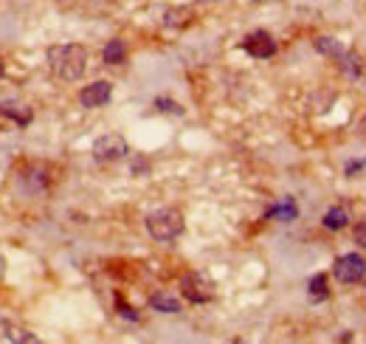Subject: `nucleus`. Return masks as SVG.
Returning <instances> with one entry per match:
<instances>
[{
  "label": "nucleus",
  "mask_w": 366,
  "mask_h": 344,
  "mask_svg": "<svg viewBox=\"0 0 366 344\" xmlns=\"http://www.w3.org/2000/svg\"><path fill=\"white\" fill-rule=\"evenodd\" d=\"M48 65H51L54 77H60L63 82H76L87 71V48L79 45V43L51 45L48 48Z\"/></svg>",
  "instance_id": "obj_1"
},
{
  "label": "nucleus",
  "mask_w": 366,
  "mask_h": 344,
  "mask_svg": "<svg viewBox=\"0 0 366 344\" xmlns=\"http://www.w3.org/2000/svg\"><path fill=\"white\" fill-rule=\"evenodd\" d=\"M183 229H186L183 212L181 209H172V206H163V209H158V212H152L146 217V232L158 243H172L175 237L183 235Z\"/></svg>",
  "instance_id": "obj_2"
},
{
  "label": "nucleus",
  "mask_w": 366,
  "mask_h": 344,
  "mask_svg": "<svg viewBox=\"0 0 366 344\" xmlns=\"http://www.w3.org/2000/svg\"><path fill=\"white\" fill-rule=\"evenodd\" d=\"M181 294H183V299L192 302V305H206V302L215 299V285H212V279H206L203 274L189 271V274L181 276Z\"/></svg>",
  "instance_id": "obj_3"
},
{
  "label": "nucleus",
  "mask_w": 366,
  "mask_h": 344,
  "mask_svg": "<svg viewBox=\"0 0 366 344\" xmlns=\"http://www.w3.org/2000/svg\"><path fill=\"white\" fill-rule=\"evenodd\" d=\"M333 276L344 285H352V282H361L366 276V259L358 252H350V254H341V257L333 262Z\"/></svg>",
  "instance_id": "obj_4"
},
{
  "label": "nucleus",
  "mask_w": 366,
  "mask_h": 344,
  "mask_svg": "<svg viewBox=\"0 0 366 344\" xmlns=\"http://www.w3.org/2000/svg\"><path fill=\"white\" fill-rule=\"evenodd\" d=\"M127 156H130V144L119 133H107V136L93 141V158L96 161H122Z\"/></svg>",
  "instance_id": "obj_5"
},
{
  "label": "nucleus",
  "mask_w": 366,
  "mask_h": 344,
  "mask_svg": "<svg viewBox=\"0 0 366 344\" xmlns=\"http://www.w3.org/2000/svg\"><path fill=\"white\" fill-rule=\"evenodd\" d=\"M113 99V85L107 80H96L90 85H85L79 90V104L85 110H96V107H104L107 102Z\"/></svg>",
  "instance_id": "obj_6"
},
{
  "label": "nucleus",
  "mask_w": 366,
  "mask_h": 344,
  "mask_svg": "<svg viewBox=\"0 0 366 344\" xmlns=\"http://www.w3.org/2000/svg\"><path fill=\"white\" fill-rule=\"evenodd\" d=\"M242 51L251 54L254 60H271L276 54V40L268 31H251L242 40Z\"/></svg>",
  "instance_id": "obj_7"
},
{
  "label": "nucleus",
  "mask_w": 366,
  "mask_h": 344,
  "mask_svg": "<svg viewBox=\"0 0 366 344\" xmlns=\"http://www.w3.org/2000/svg\"><path fill=\"white\" fill-rule=\"evenodd\" d=\"M0 116H6L9 122H14L17 127H28V124H31V119H34L31 107L17 104V102H0Z\"/></svg>",
  "instance_id": "obj_8"
},
{
  "label": "nucleus",
  "mask_w": 366,
  "mask_h": 344,
  "mask_svg": "<svg viewBox=\"0 0 366 344\" xmlns=\"http://www.w3.org/2000/svg\"><path fill=\"white\" fill-rule=\"evenodd\" d=\"M265 217H268V220H279V223H293V220L298 217V206H296L293 198H285V200H279L276 206H271V209L265 212Z\"/></svg>",
  "instance_id": "obj_9"
},
{
  "label": "nucleus",
  "mask_w": 366,
  "mask_h": 344,
  "mask_svg": "<svg viewBox=\"0 0 366 344\" xmlns=\"http://www.w3.org/2000/svg\"><path fill=\"white\" fill-rule=\"evenodd\" d=\"M149 308L158 311V313H181V299L175 294H166V291H155L149 296Z\"/></svg>",
  "instance_id": "obj_10"
},
{
  "label": "nucleus",
  "mask_w": 366,
  "mask_h": 344,
  "mask_svg": "<svg viewBox=\"0 0 366 344\" xmlns=\"http://www.w3.org/2000/svg\"><path fill=\"white\" fill-rule=\"evenodd\" d=\"M102 60H104V65H122V63L127 60V45H124V40H119V37L107 40V45H104V51H102Z\"/></svg>",
  "instance_id": "obj_11"
},
{
  "label": "nucleus",
  "mask_w": 366,
  "mask_h": 344,
  "mask_svg": "<svg viewBox=\"0 0 366 344\" xmlns=\"http://www.w3.org/2000/svg\"><path fill=\"white\" fill-rule=\"evenodd\" d=\"M321 223H324V229H330V232H341V229H347V226H350V215H347V209L333 206V209H327V212H324Z\"/></svg>",
  "instance_id": "obj_12"
},
{
  "label": "nucleus",
  "mask_w": 366,
  "mask_h": 344,
  "mask_svg": "<svg viewBox=\"0 0 366 344\" xmlns=\"http://www.w3.org/2000/svg\"><path fill=\"white\" fill-rule=\"evenodd\" d=\"M307 296H310V302H324V299L330 296L327 274H316V276L307 282Z\"/></svg>",
  "instance_id": "obj_13"
},
{
  "label": "nucleus",
  "mask_w": 366,
  "mask_h": 344,
  "mask_svg": "<svg viewBox=\"0 0 366 344\" xmlns=\"http://www.w3.org/2000/svg\"><path fill=\"white\" fill-rule=\"evenodd\" d=\"M313 45H316V51L324 54V57H335V60H338V57L344 54V45H341L335 37H316Z\"/></svg>",
  "instance_id": "obj_14"
},
{
  "label": "nucleus",
  "mask_w": 366,
  "mask_h": 344,
  "mask_svg": "<svg viewBox=\"0 0 366 344\" xmlns=\"http://www.w3.org/2000/svg\"><path fill=\"white\" fill-rule=\"evenodd\" d=\"M338 68L344 71L347 80H358V77H361V60H358V54L344 51V54L338 57Z\"/></svg>",
  "instance_id": "obj_15"
},
{
  "label": "nucleus",
  "mask_w": 366,
  "mask_h": 344,
  "mask_svg": "<svg viewBox=\"0 0 366 344\" xmlns=\"http://www.w3.org/2000/svg\"><path fill=\"white\" fill-rule=\"evenodd\" d=\"M6 342H37V336L34 333H28V330H20V328H6Z\"/></svg>",
  "instance_id": "obj_16"
},
{
  "label": "nucleus",
  "mask_w": 366,
  "mask_h": 344,
  "mask_svg": "<svg viewBox=\"0 0 366 344\" xmlns=\"http://www.w3.org/2000/svg\"><path fill=\"white\" fill-rule=\"evenodd\" d=\"M155 107H158L161 113H175V116H183V107H181L178 102H172V99H155Z\"/></svg>",
  "instance_id": "obj_17"
},
{
  "label": "nucleus",
  "mask_w": 366,
  "mask_h": 344,
  "mask_svg": "<svg viewBox=\"0 0 366 344\" xmlns=\"http://www.w3.org/2000/svg\"><path fill=\"white\" fill-rule=\"evenodd\" d=\"M116 311H119V316H124V319H130V322H139V319H141V316H139V311H136L133 305L122 302V299H116Z\"/></svg>",
  "instance_id": "obj_18"
},
{
  "label": "nucleus",
  "mask_w": 366,
  "mask_h": 344,
  "mask_svg": "<svg viewBox=\"0 0 366 344\" xmlns=\"http://www.w3.org/2000/svg\"><path fill=\"white\" fill-rule=\"evenodd\" d=\"M352 240H355V246L366 249V220L355 223V229H352Z\"/></svg>",
  "instance_id": "obj_19"
},
{
  "label": "nucleus",
  "mask_w": 366,
  "mask_h": 344,
  "mask_svg": "<svg viewBox=\"0 0 366 344\" xmlns=\"http://www.w3.org/2000/svg\"><path fill=\"white\" fill-rule=\"evenodd\" d=\"M6 77V65H3V60H0V80Z\"/></svg>",
  "instance_id": "obj_20"
}]
</instances>
